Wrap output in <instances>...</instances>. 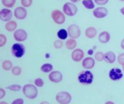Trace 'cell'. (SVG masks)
<instances>
[{
    "label": "cell",
    "mask_w": 124,
    "mask_h": 104,
    "mask_svg": "<svg viewBox=\"0 0 124 104\" xmlns=\"http://www.w3.org/2000/svg\"><path fill=\"white\" fill-rule=\"evenodd\" d=\"M119 0L120 1H122V2H124V0Z\"/></svg>",
    "instance_id": "41"
},
{
    "label": "cell",
    "mask_w": 124,
    "mask_h": 104,
    "mask_svg": "<svg viewBox=\"0 0 124 104\" xmlns=\"http://www.w3.org/2000/svg\"><path fill=\"white\" fill-rule=\"evenodd\" d=\"M121 46L122 48L124 50V39L122 40L121 42Z\"/></svg>",
    "instance_id": "37"
},
{
    "label": "cell",
    "mask_w": 124,
    "mask_h": 104,
    "mask_svg": "<svg viewBox=\"0 0 124 104\" xmlns=\"http://www.w3.org/2000/svg\"><path fill=\"white\" fill-rule=\"evenodd\" d=\"M58 37L61 39H65L67 37V33L66 30L64 29H61L58 32Z\"/></svg>",
    "instance_id": "24"
},
{
    "label": "cell",
    "mask_w": 124,
    "mask_h": 104,
    "mask_svg": "<svg viewBox=\"0 0 124 104\" xmlns=\"http://www.w3.org/2000/svg\"><path fill=\"white\" fill-rule=\"evenodd\" d=\"M34 83L36 86L39 87H42L44 85V84L42 79L40 78L36 79Z\"/></svg>",
    "instance_id": "31"
},
{
    "label": "cell",
    "mask_w": 124,
    "mask_h": 104,
    "mask_svg": "<svg viewBox=\"0 0 124 104\" xmlns=\"http://www.w3.org/2000/svg\"><path fill=\"white\" fill-rule=\"evenodd\" d=\"M72 2L74 3H77V2L79 1L80 0H70Z\"/></svg>",
    "instance_id": "39"
},
{
    "label": "cell",
    "mask_w": 124,
    "mask_h": 104,
    "mask_svg": "<svg viewBox=\"0 0 124 104\" xmlns=\"http://www.w3.org/2000/svg\"><path fill=\"white\" fill-rule=\"evenodd\" d=\"M99 40L102 43H106L109 41L110 39V35L108 32L104 31L101 32L98 37Z\"/></svg>",
    "instance_id": "17"
},
{
    "label": "cell",
    "mask_w": 124,
    "mask_h": 104,
    "mask_svg": "<svg viewBox=\"0 0 124 104\" xmlns=\"http://www.w3.org/2000/svg\"><path fill=\"white\" fill-rule=\"evenodd\" d=\"M120 13L124 16V7H123L122 8L120 9Z\"/></svg>",
    "instance_id": "38"
},
{
    "label": "cell",
    "mask_w": 124,
    "mask_h": 104,
    "mask_svg": "<svg viewBox=\"0 0 124 104\" xmlns=\"http://www.w3.org/2000/svg\"><path fill=\"white\" fill-rule=\"evenodd\" d=\"M63 45V43L60 40H56L54 43V47L56 48H61Z\"/></svg>",
    "instance_id": "34"
},
{
    "label": "cell",
    "mask_w": 124,
    "mask_h": 104,
    "mask_svg": "<svg viewBox=\"0 0 124 104\" xmlns=\"http://www.w3.org/2000/svg\"><path fill=\"white\" fill-rule=\"evenodd\" d=\"M115 59L116 56L113 52L109 51L104 54V60L107 63H113L115 61Z\"/></svg>",
    "instance_id": "16"
},
{
    "label": "cell",
    "mask_w": 124,
    "mask_h": 104,
    "mask_svg": "<svg viewBox=\"0 0 124 104\" xmlns=\"http://www.w3.org/2000/svg\"><path fill=\"white\" fill-rule=\"evenodd\" d=\"M68 32L70 37L74 39L78 38L81 34L79 27L76 25H71L68 28Z\"/></svg>",
    "instance_id": "7"
},
{
    "label": "cell",
    "mask_w": 124,
    "mask_h": 104,
    "mask_svg": "<svg viewBox=\"0 0 124 104\" xmlns=\"http://www.w3.org/2000/svg\"><path fill=\"white\" fill-rule=\"evenodd\" d=\"M23 91L25 96L30 99H34L38 94L37 89L33 84L25 85L23 87Z\"/></svg>",
    "instance_id": "1"
},
{
    "label": "cell",
    "mask_w": 124,
    "mask_h": 104,
    "mask_svg": "<svg viewBox=\"0 0 124 104\" xmlns=\"http://www.w3.org/2000/svg\"><path fill=\"white\" fill-rule=\"evenodd\" d=\"M11 52L13 55L18 58L22 57L24 54L25 49L22 44L19 43L14 44L12 46Z\"/></svg>",
    "instance_id": "3"
},
{
    "label": "cell",
    "mask_w": 124,
    "mask_h": 104,
    "mask_svg": "<svg viewBox=\"0 0 124 104\" xmlns=\"http://www.w3.org/2000/svg\"><path fill=\"white\" fill-rule=\"evenodd\" d=\"M13 66V63L9 60H5L2 64V67L5 70L9 71Z\"/></svg>",
    "instance_id": "25"
},
{
    "label": "cell",
    "mask_w": 124,
    "mask_h": 104,
    "mask_svg": "<svg viewBox=\"0 0 124 104\" xmlns=\"http://www.w3.org/2000/svg\"><path fill=\"white\" fill-rule=\"evenodd\" d=\"M17 26V24L16 21H11L6 24L5 28L8 31L10 32H13L16 29Z\"/></svg>",
    "instance_id": "19"
},
{
    "label": "cell",
    "mask_w": 124,
    "mask_h": 104,
    "mask_svg": "<svg viewBox=\"0 0 124 104\" xmlns=\"http://www.w3.org/2000/svg\"><path fill=\"white\" fill-rule=\"evenodd\" d=\"M109 77L111 79L114 81H116L120 79L123 76V74L120 69L114 68L110 70L109 72Z\"/></svg>",
    "instance_id": "9"
},
{
    "label": "cell",
    "mask_w": 124,
    "mask_h": 104,
    "mask_svg": "<svg viewBox=\"0 0 124 104\" xmlns=\"http://www.w3.org/2000/svg\"><path fill=\"white\" fill-rule=\"evenodd\" d=\"M53 66L50 64H45L42 65L41 70L45 73H48L53 69Z\"/></svg>",
    "instance_id": "22"
},
{
    "label": "cell",
    "mask_w": 124,
    "mask_h": 104,
    "mask_svg": "<svg viewBox=\"0 0 124 104\" xmlns=\"http://www.w3.org/2000/svg\"><path fill=\"white\" fill-rule=\"evenodd\" d=\"M56 98L58 102L62 104H68L71 100V97L70 94L65 91L61 92L58 93Z\"/></svg>",
    "instance_id": "4"
},
{
    "label": "cell",
    "mask_w": 124,
    "mask_h": 104,
    "mask_svg": "<svg viewBox=\"0 0 124 104\" xmlns=\"http://www.w3.org/2000/svg\"><path fill=\"white\" fill-rule=\"evenodd\" d=\"M66 46L69 50H72L77 46V42L73 39H69L66 42Z\"/></svg>",
    "instance_id": "21"
},
{
    "label": "cell",
    "mask_w": 124,
    "mask_h": 104,
    "mask_svg": "<svg viewBox=\"0 0 124 104\" xmlns=\"http://www.w3.org/2000/svg\"><path fill=\"white\" fill-rule=\"evenodd\" d=\"M5 94V91L3 90V89H0V99H1L4 97Z\"/></svg>",
    "instance_id": "36"
},
{
    "label": "cell",
    "mask_w": 124,
    "mask_h": 104,
    "mask_svg": "<svg viewBox=\"0 0 124 104\" xmlns=\"http://www.w3.org/2000/svg\"><path fill=\"white\" fill-rule=\"evenodd\" d=\"M95 3L98 5H105L108 2L109 0H94Z\"/></svg>",
    "instance_id": "32"
},
{
    "label": "cell",
    "mask_w": 124,
    "mask_h": 104,
    "mask_svg": "<svg viewBox=\"0 0 124 104\" xmlns=\"http://www.w3.org/2000/svg\"><path fill=\"white\" fill-rule=\"evenodd\" d=\"M16 0H2L3 4L6 7L11 8L14 6L16 3Z\"/></svg>",
    "instance_id": "23"
},
{
    "label": "cell",
    "mask_w": 124,
    "mask_h": 104,
    "mask_svg": "<svg viewBox=\"0 0 124 104\" xmlns=\"http://www.w3.org/2000/svg\"><path fill=\"white\" fill-rule=\"evenodd\" d=\"M84 56V52L81 49H76L74 50L72 53V58L73 60L76 62L80 61L83 58Z\"/></svg>",
    "instance_id": "14"
},
{
    "label": "cell",
    "mask_w": 124,
    "mask_h": 104,
    "mask_svg": "<svg viewBox=\"0 0 124 104\" xmlns=\"http://www.w3.org/2000/svg\"><path fill=\"white\" fill-rule=\"evenodd\" d=\"M8 88L10 90L12 91H18L21 89V87L20 85L18 84H13L9 86Z\"/></svg>",
    "instance_id": "29"
},
{
    "label": "cell",
    "mask_w": 124,
    "mask_h": 104,
    "mask_svg": "<svg viewBox=\"0 0 124 104\" xmlns=\"http://www.w3.org/2000/svg\"><path fill=\"white\" fill-rule=\"evenodd\" d=\"M117 61L120 65H123L124 64V53L120 54L118 56Z\"/></svg>",
    "instance_id": "33"
},
{
    "label": "cell",
    "mask_w": 124,
    "mask_h": 104,
    "mask_svg": "<svg viewBox=\"0 0 124 104\" xmlns=\"http://www.w3.org/2000/svg\"><path fill=\"white\" fill-rule=\"evenodd\" d=\"M123 71H124V64L123 65Z\"/></svg>",
    "instance_id": "40"
},
{
    "label": "cell",
    "mask_w": 124,
    "mask_h": 104,
    "mask_svg": "<svg viewBox=\"0 0 124 104\" xmlns=\"http://www.w3.org/2000/svg\"><path fill=\"white\" fill-rule=\"evenodd\" d=\"M7 41L5 35L2 34H0V46L2 47L5 45Z\"/></svg>",
    "instance_id": "28"
},
{
    "label": "cell",
    "mask_w": 124,
    "mask_h": 104,
    "mask_svg": "<svg viewBox=\"0 0 124 104\" xmlns=\"http://www.w3.org/2000/svg\"><path fill=\"white\" fill-rule=\"evenodd\" d=\"M82 3L84 7L87 9H92L95 8V4L93 0H83Z\"/></svg>",
    "instance_id": "20"
},
{
    "label": "cell",
    "mask_w": 124,
    "mask_h": 104,
    "mask_svg": "<svg viewBox=\"0 0 124 104\" xmlns=\"http://www.w3.org/2000/svg\"><path fill=\"white\" fill-rule=\"evenodd\" d=\"M21 68L19 66H16L13 68L12 72L13 74L15 76H19L21 73Z\"/></svg>",
    "instance_id": "27"
},
{
    "label": "cell",
    "mask_w": 124,
    "mask_h": 104,
    "mask_svg": "<svg viewBox=\"0 0 124 104\" xmlns=\"http://www.w3.org/2000/svg\"><path fill=\"white\" fill-rule=\"evenodd\" d=\"M14 36L16 40L22 42L27 39V35L25 30L22 29H19L15 32Z\"/></svg>",
    "instance_id": "10"
},
{
    "label": "cell",
    "mask_w": 124,
    "mask_h": 104,
    "mask_svg": "<svg viewBox=\"0 0 124 104\" xmlns=\"http://www.w3.org/2000/svg\"><path fill=\"white\" fill-rule=\"evenodd\" d=\"M27 15L26 10L22 6L17 7L14 11V16L16 19H24L26 17Z\"/></svg>",
    "instance_id": "11"
},
{
    "label": "cell",
    "mask_w": 124,
    "mask_h": 104,
    "mask_svg": "<svg viewBox=\"0 0 124 104\" xmlns=\"http://www.w3.org/2000/svg\"><path fill=\"white\" fill-rule=\"evenodd\" d=\"M63 11L65 14L69 16H74L76 14L78 11L77 7L73 4L67 3L63 7Z\"/></svg>",
    "instance_id": "6"
},
{
    "label": "cell",
    "mask_w": 124,
    "mask_h": 104,
    "mask_svg": "<svg viewBox=\"0 0 124 104\" xmlns=\"http://www.w3.org/2000/svg\"><path fill=\"white\" fill-rule=\"evenodd\" d=\"M51 16L54 21L56 24H62L65 22V16L60 10L56 9L53 11L51 12Z\"/></svg>",
    "instance_id": "5"
},
{
    "label": "cell",
    "mask_w": 124,
    "mask_h": 104,
    "mask_svg": "<svg viewBox=\"0 0 124 104\" xmlns=\"http://www.w3.org/2000/svg\"><path fill=\"white\" fill-rule=\"evenodd\" d=\"M78 80L81 84H90L93 80V75L90 71H84L80 73L78 76Z\"/></svg>",
    "instance_id": "2"
},
{
    "label": "cell",
    "mask_w": 124,
    "mask_h": 104,
    "mask_svg": "<svg viewBox=\"0 0 124 104\" xmlns=\"http://www.w3.org/2000/svg\"><path fill=\"white\" fill-rule=\"evenodd\" d=\"M49 78L51 82L55 83L60 82L63 79V75L59 71H56L50 73L49 76Z\"/></svg>",
    "instance_id": "13"
},
{
    "label": "cell",
    "mask_w": 124,
    "mask_h": 104,
    "mask_svg": "<svg viewBox=\"0 0 124 104\" xmlns=\"http://www.w3.org/2000/svg\"><path fill=\"white\" fill-rule=\"evenodd\" d=\"M13 14L11 11L8 9H3L0 12V18L2 21H8L11 19Z\"/></svg>",
    "instance_id": "12"
},
{
    "label": "cell",
    "mask_w": 124,
    "mask_h": 104,
    "mask_svg": "<svg viewBox=\"0 0 124 104\" xmlns=\"http://www.w3.org/2000/svg\"><path fill=\"white\" fill-rule=\"evenodd\" d=\"M32 0H21V3L24 7H28L30 6L32 3Z\"/></svg>",
    "instance_id": "30"
},
{
    "label": "cell",
    "mask_w": 124,
    "mask_h": 104,
    "mask_svg": "<svg viewBox=\"0 0 124 104\" xmlns=\"http://www.w3.org/2000/svg\"><path fill=\"white\" fill-rule=\"evenodd\" d=\"M108 11L105 7L101 6L97 7L93 11V14L97 19H102L107 16Z\"/></svg>",
    "instance_id": "8"
},
{
    "label": "cell",
    "mask_w": 124,
    "mask_h": 104,
    "mask_svg": "<svg viewBox=\"0 0 124 104\" xmlns=\"http://www.w3.org/2000/svg\"><path fill=\"white\" fill-rule=\"evenodd\" d=\"M104 54L101 52H98L95 54V58L96 60L101 61L104 60Z\"/></svg>",
    "instance_id": "26"
},
{
    "label": "cell",
    "mask_w": 124,
    "mask_h": 104,
    "mask_svg": "<svg viewBox=\"0 0 124 104\" xmlns=\"http://www.w3.org/2000/svg\"><path fill=\"white\" fill-rule=\"evenodd\" d=\"M95 64V60L93 58L87 57L83 60L82 62V66L85 68L90 69L94 66Z\"/></svg>",
    "instance_id": "15"
},
{
    "label": "cell",
    "mask_w": 124,
    "mask_h": 104,
    "mask_svg": "<svg viewBox=\"0 0 124 104\" xmlns=\"http://www.w3.org/2000/svg\"><path fill=\"white\" fill-rule=\"evenodd\" d=\"M23 100L22 99H18L16 100H14L13 103L12 104H22L23 103Z\"/></svg>",
    "instance_id": "35"
},
{
    "label": "cell",
    "mask_w": 124,
    "mask_h": 104,
    "mask_svg": "<svg viewBox=\"0 0 124 104\" xmlns=\"http://www.w3.org/2000/svg\"><path fill=\"white\" fill-rule=\"evenodd\" d=\"M85 34L87 37L92 39L95 37L97 34V30L93 27H90L85 30Z\"/></svg>",
    "instance_id": "18"
}]
</instances>
